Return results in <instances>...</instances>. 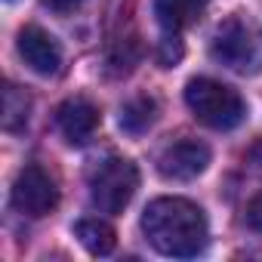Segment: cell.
<instances>
[{
	"mask_svg": "<svg viewBox=\"0 0 262 262\" xmlns=\"http://www.w3.org/2000/svg\"><path fill=\"white\" fill-rule=\"evenodd\" d=\"M59 204V188H56V179L37 167V164H28L25 170H19L16 182H13V207L31 219H40L47 213H53Z\"/></svg>",
	"mask_w": 262,
	"mask_h": 262,
	"instance_id": "5",
	"label": "cell"
},
{
	"mask_svg": "<svg viewBox=\"0 0 262 262\" xmlns=\"http://www.w3.org/2000/svg\"><path fill=\"white\" fill-rule=\"evenodd\" d=\"M43 4H47L53 13H62V16H65V13H74L83 0H43Z\"/></svg>",
	"mask_w": 262,
	"mask_h": 262,
	"instance_id": "15",
	"label": "cell"
},
{
	"mask_svg": "<svg viewBox=\"0 0 262 262\" xmlns=\"http://www.w3.org/2000/svg\"><path fill=\"white\" fill-rule=\"evenodd\" d=\"M56 123L68 145H86L99 126V108L83 96L65 99L56 111Z\"/></svg>",
	"mask_w": 262,
	"mask_h": 262,
	"instance_id": "8",
	"label": "cell"
},
{
	"mask_svg": "<svg viewBox=\"0 0 262 262\" xmlns=\"http://www.w3.org/2000/svg\"><path fill=\"white\" fill-rule=\"evenodd\" d=\"M158 120V102L151 96H136L120 108V129L129 136H142Z\"/></svg>",
	"mask_w": 262,
	"mask_h": 262,
	"instance_id": "10",
	"label": "cell"
},
{
	"mask_svg": "<svg viewBox=\"0 0 262 262\" xmlns=\"http://www.w3.org/2000/svg\"><path fill=\"white\" fill-rule=\"evenodd\" d=\"M179 56H182V43H179V37L176 34H167L164 37V43H161V65L164 68H170L173 62H179Z\"/></svg>",
	"mask_w": 262,
	"mask_h": 262,
	"instance_id": "13",
	"label": "cell"
},
{
	"mask_svg": "<svg viewBox=\"0 0 262 262\" xmlns=\"http://www.w3.org/2000/svg\"><path fill=\"white\" fill-rule=\"evenodd\" d=\"M16 47H19V56L25 59V65L31 71H37L43 77L59 74V68H62V47H59V40L50 31H43L37 25H28V28L19 31V43Z\"/></svg>",
	"mask_w": 262,
	"mask_h": 262,
	"instance_id": "7",
	"label": "cell"
},
{
	"mask_svg": "<svg viewBox=\"0 0 262 262\" xmlns=\"http://www.w3.org/2000/svg\"><path fill=\"white\" fill-rule=\"evenodd\" d=\"M142 231L158 253L176 259L204 253L210 241L207 216L188 198H155L142 213Z\"/></svg>",
	"mask_w": 262,
	"mask_h": 262,
	"instance_id": "1",
	"label": "cell"
},
{
	"mask_svg": "<svg viewBox=\"0 0 262 262\" xmlns=\"http://www.w3.org/2000/svg\"><path fill=\"white\" fill-rule=\"evenodd\" d=\"M28 111H31V99L25 96V90H19L16 83H7V90H4V129L19 133L28 123Z\"/></svg>",
	"mask_w": 262,
	"mask_h": 262,
	"instance_id": "12",
	"label": "cell"
},
{
	"mask_svg": "<svg viewBox=\"0 0 262 262\" xmlns=\"http://www.w3.org/2000/svg\"><path fill=\"white\" fill-rule=\"evenodd\" d=\"M185 105L210 129H234L247 117V102L241 93L213 77H191L185 86Z\"/></svg>",
	"mask_w": 262,
	"mask_h": 262,
	"instance_id": "2",
	"label": "cell"
},
{
	"mask_svg": "<svg viewBox=\"0 0 262 262\" xmlns=\"http://www.w3.org/2000/svg\"><path fill=\"white\" fill-rule=\"evenodd\" d=\"M74 234H77V241L83 244V250L93 253V256H108V253L114 250V244H117L114 228H111L105 219H80V222L74 225Z\"/></svg>",
	"mask_w": 262,
	"mask_h": 262,
	"instance_id": "11",
	"label": "cell"
},
{
	"mask_svg": "<svg viewBox=\"0 0 262 262\" xmlns=\"http://www.w3.org/2000/svg\"><path fill=\"white\" fill-rule=\"evenodd\" d=\"M204 7L207 0H155V16L167 34H179L201 19Z\"/></svg>",
	"mask_w": 262,
	"mask_h": 262,
	"instance_id": "9",
	"label": "cell"
},
{
	"mask_svg": "<svg viewBox=\"0 0 262 262\" xmlns=\"http://www.w3.org/2000/svg\"><path fill=\"white\" fill-rule=\"evenodd\" d=\"M210 167V148L198 139H179L158 155V173L170 182H191Z\"/></svg>",
	"mask_w": 262,
	"mask_h": 262,
	"instance_id": "6",
	"label": "cell"
},
{
	"mask_svg": "<svg viewBox=\"0 0 262 262\" xmlns=\"http://www.w3.org/2000/svg\"><path fill=\"white\" fill-rule=\"evenodd\" d=\"M210 53L225 68L241 71V74H253L262 68V28L253 19L234 13L216 25Z\"/></svg>",
	"mask_w": 262,
	"mask_h": 262,
	"instance_id": "3",
	"label": "cell"
},
{
	"mask_svg": "<svg viewBox=\"0 0 262 262\" xmlns=\"http://www.w3.org/2000/svg\"><path fill=\"white\" fill-rule=\"evenodd\" d=\"M247 225L262 231V194H256L250 204H247Z\"/></svg>",
	"mask_w": 262,
	"mask_h": 262,
	"instance_id": "14",
	"label": "cell"
},
{
	"mask_svg": "<svg viewBox=\"0 0 262 262\" xmlns=\"http://www.w3.org/2000/svg\"><path fill=\"white\" fill-rule=\"evenodd\" d=\"M139 188V170L126 158H108L102 161L90 176V201L102 213H123V207L133 201Z\"/></svg>",
	"mask_w": 262,
	"mask_h": 262,
	"instance_id": "4",
	"label": "cell"
}]
</instances>
